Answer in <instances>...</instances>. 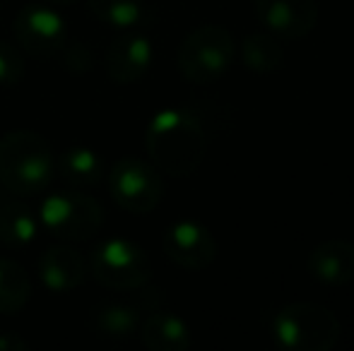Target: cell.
<instances>
[{"label": "cell", "mask_w": 354, "mask_h": 351, "mask_svg": "<svg viewBox=\"0 0 354 351\" xmlns=\"http://www.w3.org/2000/svg\"><path fill=\"white\" fill-rule=\"evenodd\" d=\"M282 39L270 32L248 34L241 41V63L256 75H270L284 66V48Z\"/></svg>", "instance_id": "17"}, {"label": "cell", "mask_w": 354, "mask_h": 351, "mask_svg": "<svg viewBox=\"0 0 354 351\" xmlns=\"http://www.w3.org/2000/svg\"><path fill=\"white\" fill-rule=\"evenodd\" d=\"M56 171L61 174L63 183L82 190V188H92L102 181L104 166H102V157L94 150L75 145L61 154V159H58V164H56Z\"/></svg>", "instance_id": "16"}, {"label": "cell", "mask_w": 354, "mask_h": 351, "mask_svg": "<svg viewBox=\"0 0 354 351\" xmlns=\"http://www.w3.org/2000/svg\"><path fill=\"white\" fill-rule=\"evenodd\" d=\"M44 3L53 5V8H68V5H73L75 0H44Z\"/></svg>", "instance_id": "23"}, {"label": "cell", "mask_w": 354, "mask_h": 351, "mask_svg": "<svg viewBox=\"0 0 354 351\" xmlns=\"http://www.w3.org/2000/svg\"><path fill=\"white\" fill-rule=\"evenodd\" d=\"M56 174V159L41 135L12 130L0 137V185L15 197H32L46 190Z\"/></svg>", "instance_id": "2"}, {"label": "cell", "mask_w": 354, "mask_h": 351, "mask_svg": "<svg viewBox=\"0 0 354 351\" xmlns=\"http://www.w3.org/2000/svg\"><path fill=\"white\" fill-rule=\"evenodd\" d=\"M164 255L183 270H205L217 260V241L207 226L198 221H176L164 231Z\"/></svg>", "instance_id": "9"}, {"label": "cell", "mask_w": 354, "mask_h": 351, "mask_svg": "<svg viewBox=\"0 0 354 351\" xmlns=\"http://www.w3.org/2000/svg\"><path fill=\"white\" fill-rule=\"evenodd\" d=\"M236 43L219 24H203L181 41L176 63L181 75L193 85H212L227 75L234 63Z\"/></svg>", "instance_id": "4"}, {"label": "cell", "mask_w": 354, "mask_h": 351, "mask_svg": "<svg viewBox=\"0 0 354 351\" xmlns=\"http://www.w3.org/2000/svg\"><path fill=\"white\" fill-rule=\"evenodd\" d=\"M15 41L22 51L34 58H53L61 53L68 39L66 19L53 5L29 3L15 14L12 22Z\"/></svg>", "instance_id": "8"}, {"label": "cell", "mask_w": 354, "mask_h": 351, "mask_svg": "<svg viewBox=\"0 0 354 351\" xmlns=\"http://www.w3.org/2000/svg\"><path fill=\"white\" fill-rule=\"evenodd\" d=\"M154 58L152 41L142 34H123L113 39L106 48L104 66H106L109 80L116 85H136L149 70Z\"/></svg>", "instance_id": "11"}, {"label": "cell", "mask_w": 354, "mask_h": 351, "mask_svg": "<svg viewBox=\"0 0 354 351\" xmlns=\"http://www.w3.org/2000/svg\"><path fill=\"white\" fill-rule=\"evenodd\" d=\"M342 325L333 310L318 303H287L272 320L277 347L289 351H330L340 342Z\"/></svg>", "instance_id": "3"}, {"label": "cell", "mask_w": 354, "mask_h": 351, "mask_svg": "<svg viewBox=\"0 0 354 351\" xmlns=\"http://www.w3.org/2000/svg\"><path fill=\"white\" fill-rule=\"evenodd\" d=\"M32 299V281L19 263L0 258V315H17Z\"/></svg>", "instance_id": "19"}, {"label": "cell", "mask_w": 354, "mask_h": 351, "mask_svg": "<svg viewBox=\"0 0 354 351\" xmlns=\"http://www.w3.org/2000/svg\"><path fill=\"white\" fill-rule=\"evenodd\" d=\"M39 279L53 294H68L87 279V263L71 245H53L39 258Z\"/></svg>", "instance_id": "12"}, {"label": "cell", "mask_w": 354, "mask_h": 351, "mask_svg": "<svg viewBox=\"0 0 354 351\" xmlns=\"http://www.w3.org/2000/svg\"><path fill=\"white\" fill-rule=\"evenodd\" d=\"M109 192L121 210L131 214H149L162 202L164 181L154 164L138 157H123L111 166Z\"/></svg>", "instance_id": "7"}, {"label": "cell", "mask_w": 354, "mask_h": 351, "mask_svg": "<svg viewBox=\"0 0 354 351\" xmlns=\"http://www.w3.org/2000/svg\"><path fill=\"white\" fill-rule=\"evenodd\" d=\"M39 217L19 197L0 202V243L8 248H27L39 234Z\"/></svg>", "instance_id": "15"}, {"label": "cell", "mask_w": 354, "mask_h": 351, "mask_svg": "<svg viewBox=\"0 0 354 351\" xmlns=\"http://www.w3.org/2000/svg\"><path fill=\"white\" fill-rule=\"evenodd\" d=\"M145 147L152 164L167 176H191L203 164L207 135L201 118L188 108H164L154 113L145 130Z\"/></svg>", "instance_id": "1"}, {"label": "cell", "mask_w": 354, "mask_h": 351, "mask_svg": "<svg viewBox=\"0 0 354 351\" xmlns=\"http://www.w3.org/2000/svg\"><path fill=\"white\" fill-rule=\"evenodd\" d=\"M0 202H3V192H0Z\"/></svg>", "instance_id": "24"}, {"label": "cell", "mask_w": 354, "mask_h": 351, "mask_svg": "<svg viewBox=\"0 0 354 351\" xmlns=\"http://www.w3.org/2000/svg\"><path fill=\"white\" fill-rule=\"evenodd\" d=\"M92 328L104 339H128L140 330V308L128 303H104L92 310Z\"/></svg>", "instance_id": "18"}, {"label": "cell", "mask_w": 354, "mask_h": 351, "mask_svg": "<svg viewBox=\"0 0 354 351\" xmlns=\"http://www.w3.org/2000/svg\"><path fill=\"white\" fill-rule=\"evenodd\" d=\"M24 56L15 43L0 41V87H17L24 80Z\"/></svg>", "instance_id": "21"}, {"label": "cell", "mask_w": 354, "mask_h": 351, "mask_svg": "<svg viewBox=\"0 0 354 351\" xmlns=\"http://www.w3.org/2000/svg\"><path fill=\"white\" fill-rule=\"evenodd\" d=\"M89 272L102 286L113 291H136L149 284L152 263L138 243L128 239H106L94 248Z\"/></svg>", "instance_id": "6"}, {"label": "cell", "mask_w": 354, "mask_h": 351, "mask_svg": "<svg viewBox=\"0 0 354 351\" xmlns=\"http://www.w3.org/2000/svg\"><path fill=\"white\" fill-rule=\"evenodd\" d=\"M308 272L328 286H345L354 281V243L342 239L323 241L308 255Z\"/></svg>", "instance_id": "13"}, {"label": "cell", "mask_w": 354, "mask_h": 351, "mask_svg": "<svg viewBox=\"0 0 354 351\" xmlns=\"http://www.w3.org/2000/svg\"><path fill=\"white\" fill-rule=\"evenodd\" d=\"M256 17L277 39L297 41L316 29V0H256Z\"/></svg>", "instance_id": "10"}, {"label": "cell", "mask_w": 354, "mask_h": 351, "mask_svg": "<svg viewBox=\"0 0 354 351\" xmlns=\"http://www.w3.org/2000/svg\"><path fill=\"white\" fill-rule=\"evenodd\" d=\"M39 224L61 241H89L104 226V207L77 188L51 192L39 207Z\"/></svg>", "instance_id": "5"}, {"label": "cell", "mask_w": 354, "mask_h": 351, "mask_svg": "<svg viewBox=\"0 0 354 351\" xmlns=\"http://www.w3.org/2000/svg\"><path fill=\"white\" fill-rule=\"evenodd\" d=\"M140 339L149 351H186L191 349V328L178 315L152 313L140 323Z\"/></svg>", "instance_id": "14"}, {"label": "cell", "mask_w": 354, "mask_h": 351, "mask_svg": "<svg viewBox=\"0 0 354 351\" xmlns=\"http://www.w3.org/2000/svg\"><path fill=\"white\" fill-rule=\"evenodd\" d=\"M58 56L63 58V68H66L71 75H87L92 70V51H89L84 43H71V46H63Z\"/></svg>", "instance_id": "22"}, {"label": "cell", "mask_w": 354, "mask_h": 351, "mask_svg": "<svg viewBox=\"0 0 354 351\" xmlns=\"http://www.w3.org/2000/svg\"><path fill=\"white\" fill-rule=\"evenodd\" d=\"M87 8L94 17L106 27L131 29L142 19V0H87Z\"/></svg>", "instance_id": "20"}]
</instances>
